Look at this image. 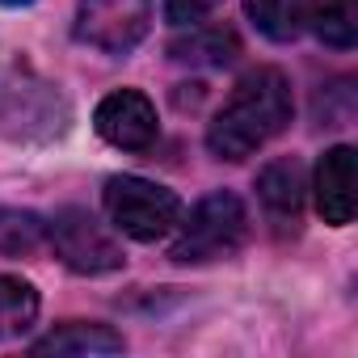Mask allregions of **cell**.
Instances as JSON below:
<instances>
[{
	"label": "cell",
	"instance_id": "ba28073f",
	"mask_svg": "<svg viewBox=\"0 0 358 358\" xmlns=\"http://www.w3.org/2000/svg\"><path fill=\"white\" fill-rule=\"evenodd\" d=\"M257 194H262V203H266V211L274 220H291V228H295V220L303 211V194H308V177H303L299 156L270 160L257 173Z\"/></svg>",
	"mask_w": 358,
	"mask_h": 358
},
{
	"label": "cell",
	"instance_id": "9a60e30c",
	"mask_svg": "<svg viewBox=\"0 0 358 358\" xmlns=\"http://www.w3.org/2000/svg\"><path fill=\"white\" fill-rule=\"evenodd\" d=\"M211 5L215 0H164V13H169V22L186 26V22H199L203 13H211Z\"/></svg>",
	"mask_w": 358,
	"mask_h": 358
},
{
	"label": "cell",
	"instance_id": "6da1fadb",
	"mask_svg": "<svg viewBox=\"0 0 358 358\" xmlns=\"http://www.w3.org/2000/svg\"><path fill=\"white\" fill-rule=\"evenodd\" d=\"M291 114H295V101H291L287 76L278 68H257L232 89V97L211 118L207 148L220 160H245L257 148H266L278 131H287Z\"/></svg>",
	"mask_w": 358,
	"mask_h": 358
},
{
	"label": "cell",
	"instance_id": "9c48e42d",
	"mask_svg": "<svg viewBox=\"0 0 358 358\" xmlns=\"http://www.w3.org/2000/svg\"><path fill=\"white\" fill-rule=\"evenodd\" d=\"M122 345H127L122 333H114L110 324L68 320V324L51 329L47 337H38L30 350H34V354H118Z\"/></svg>",
	"mask_w": 358,
	"mask_h": 358
},
{
	"label": "cell",
	"instance_id": "8fae6325",
	"mask_svg": "<svg viewBox=\"0 0 358 358\" xmlns=\"http://www.w3.org/2000/svg\"><path fill=\"white\" fill-rule=\"evenodd\" d=\"M303 9H308V0H245L249 22L270 43H291L303 30Z\"/></svg>",
	"mask_w": 358,
	"mask_h": 358
},
{
	"label": "cell",
	"instance_id": "30bf717a",
	"mask_svg": "<svg viewBox=\"0 0 358 358\" xmlns=\"http://www.w3.org/2000/svg\"><path fill=\"white\" fill-rule=\"evenodd\" d=\"M308 22H312V34L324 47L350 51L358 43V0H316Z\"/></svg>",
	"mask_w": 358,
	"mask_h": 358
},
{
	"label": "cell",
	"instance_id": "52a82bcc",
	"mask_svg": "<svg viewBox=\"0 0 358 358\" xmlns=\"http://www.w3.org/2000/svg\"><path fill=\"white\" fill-rule=\"evenodd\" d=\"M354 148L337 143L316 164V211L324 224L345 228L354 220Z\"/></svg>",
	"mask_w": 358,
	"mask_h": 358
},
{
	"label": "cell",
	"instance_id": "2e32d148",
	"mask_svg": "<svg viewBox=\"0 0 358 358\" xmlns=\"http://www.w3.org/2000/svg\"><path fill=\"white\" fill-rule=\"evenodd\" d=\"M0 5H13V9H22V5H34V0H0Z\"/></svg>",
	"mask_w": 358,
	"mask_h": 358
},
{
	"label": "cell",
	"instance_id": "277c9868",
	"mask_svg": "<svg viewBox=\"0 0 358 358\" xmlns=\"http://www.w3.org/2000/svg\"><path fill=\"white\" fill-rule=\"evenodd\" d=\"M152 26V0H80L76 5V43L106 55H127L143 43Z\"/></svg>",
	"mask_w": 358,
	"mask_h": 358
},
{
	"label": "cell",
	"instance_id": "7a4b0ae2",
	"mask_svg": "<svg viewBox=\"0 0 358 358\" xmlns=\"http://www.w3.org/2000/svg\"><path fill=\"white\" fill-rule=\"evenodd\" d=\"M101 203H106V215L110 224L131 236V241H160L164 232L177 228V220H182V199H177L169 186H156L148 182V177H110L106 190H101Z\"/></svg>",
	"mask_w": 358,
	"mask_h": 358
},
{
	"label": "cell",
	"instance_id": "8992f818",
	"mask_svg": "<svg viewBox=\"0 0 358 358\" xmlns=\"http://www.w3.org/2000/svg\"><path fill=\"white\" fill-rule=\"evenodd\" d=\"M93 127H97V135H101L106 143H114V148H122V152H143V148H152V143H156V131H160L156 106H152L139 89H118V93L101 97L97 110H93Z\"/></svg>",
	"mask_w": 358,
	"mask_h": 358
},
{
	"label": "cell",
	"instance_id": "5b68a950",
	"mask_svg": "<svg viewBox=\"0 0 358 358\" xmlns=\"http://www.w3.org/2000/svg\"><path fill=\"white\" fill-rule=\"evenodd\" d=\"M51 245L59 253V262L76 274H110L122 270V245L80 207H64L51 224Z\"/></svg>",
	"mask_w": 358,
	"mask_h": 358
},
{
	"label": "cell",
	"instance_id": "5bb4252c",
	"mask_svg": "<svg viewBox=\"0 0 358 358\" xmlns=\"http://www.w3.org/2000/svg\"><path fill=\"white\" fill-rule=\"evenodd\" d=\"M177 51V59H203V64H232L236 59V34H228V30H207V34H194L190 43H182V47H173Z\"/></svg>",
	"mask_w": 358,
	"mask_h": 358
},
{
	"label": "cell",
	"instance_id": "4fadbf2b",
	"mask_svg": "<svg viewBox=\"0 0 358 358\" xmlns=\"http://www.w3.org/2000/svg\"><path fill=\"white\" fill-rule=\"evenodd\" d=\"M43 220L34 211H0V249L5 253H30L43 241Z\"/></svg>",
	"mask_w": 358,
	"mask_h": 358
},
{
	"label": "cell",
	"instance_id": "3957f363",
	"mask_svg": "<svg viewBox=\"0 0 358 358\" xmlns=\"http://www.w3.org/2000/svg\"><path fill=\"white\" fill-rule=\"evenodd\" d=\"M249 236V215H245V203L228 190H215L207 194L190 220L177 232L169 257L182 262V266H199V262H215V257H228L245 245Z\"/></svg>",
	"mask_w": 358,
	"mask_h": 358
},
{
	"label": "cell",
	"instance_id": "7c38bea8",
	"mask_svg": "<svg viewBox=\"0 0 358 358\" xmlns=\"http://www.w3.org/2000/svg\"><path fill=\"white\" fill-rule=\"evenodd\" d=\"M38 320V291L26 278L0 274V337H17Z\"/></svg>",
	"mask_w": 358,
	"mask_h": 358
}]
</instances>
